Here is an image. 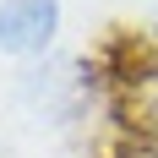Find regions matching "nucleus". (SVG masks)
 <instances>
[{
	"label": "nucleus",
	"mask_w": 158,
	"mask_h": 158,
	"mask_svg": "<svg viewBox=\"0 0 158 158\" xmlns=\"http://www.w3.org/2000/svg\"><path fill=\"white\" fill-rule=\"evenodd\" d=\"M114 120L120 131H131L136 142L158 147V60L126 65L114 77Z\"/></svg>",
	"instance_id": "f257e3e1"
},
{
	"label": "nucleus",
	"mask_w": 158,
	"mask_h": 158,
	"mask_svg": "<svg viewBox=\"0 0 158 158\" xmlns=\"http://www.w3.org/2000/svg\"><path fill=\"white\" fill-rule=\"evenodd\" d=\"M60 27V0H0V49L38 55Z\"/></svg>",
	"instance_id": "f03ea898"
},
{
	"label": "nucleus",
	"mask_w": 158,
	"mask_h": 158,
	"mask_svg": "<svg viewBox=\"0 0 158 158\" xmlns=\"http://www.w3.org/2000/svg\"><path fill=\"white\" fill-rule=\"evenodd\" d=\"M109 158H158V147H147V142H131V147H114Z\"/></svg>",
	"instance_id": "7ed1b4c3"
}]
</instances>
